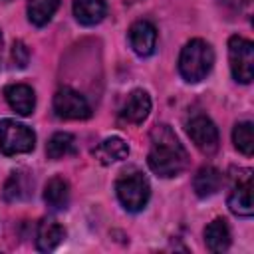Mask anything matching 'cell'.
<instances>
[{
    "label": "cell",
    "mask_w": 254,
    "mask_h": 254,
    "mask_svg": "<svg viewBox=\"0 0 254 254\" xmlns=\"http://www.w3.org/2000/svg\"><path fill=\"white\" fill-rule=\"evenodd\" d=\"M147 163L149 169L163 179L177 177L187 169L189 165L187 149L183 147V143L169 125L159 123L151 129V149L147 155Z\"/></svg>",
    "instance_id": "6da1fadb"
},
{
    "label": "cell",
    "mask_w": 254,
    "mask_h": 254,
    "mask_svg": "<svg viewBox=\"0 0 254 254\" xmlns=\"http://www.w3.org/2000/svg\"><path fill=\"white\" fill-rule=\"evenodd\" d=\"M30 179L26 173L22 171H14L10 175V179L6 181L4 185V198L10 200V202H16V200H22L30 194Z\"/></svg>",
    "instance_id": "ffe728a7"
},
{
    "label": "cell",
    "mask_w": 254,
    "mask_h": 254,
    "mask_svg": "<svg viewBox=\"0 0 254 254\" xmlns=\"http://www.w3.org/2000/svg\"><path fill=\"white\" fill-rule=\"evenodd\" d=\"M228 62L236 81L250 83L254 79V44L250 40L232 36L228 40Z\"/></svg>",
    "instance_id": "5b68a950"
},
{
    "label": "cell",
    "mask_w": 254,
    "mask_h": 254,
    "mask_svg": "<svg viewBox=\"0 0 254 254\" xmlns=\"http://www.w3.org/2000/svg\"><path fill=\"white\" fill-rule=\"evenodd\" d=\"M127 155H129V147L121 137H107L93 149V157L101 165H111V163L123 161V159H127Z\"/></svg>",
    "instance_id": "5bb4252c"
},
{
    "label": "cell",
    "mask_w": 254,
    "mask_h": 254,
    "mask_svg": "<svg viewBox=\"0 0 254 254\" xmlns=\"http://www.w3.org/2000/svg\"><path fill=\"white\" fill-rule=\"evenodd\" d=\"M187 133L190 137V141L194 143V147L204 153V155H214L218 151L220 145V137H218V129L216 125L202 113L192 115L187 121Z\"/></svg>",
    "instance_id": "8992f818"
},
{
    "label": "cell",
    "mask_w": 254,
    "mask_h": 254,
    "mask_svg": "<svg viewBox=\"0 0 254 254\" xmlns=\"http://www.w3.org/2000/svg\"><path fill=\"white\" fill-rule=\"evenodd\" d=\"M151 111V97L145 89H135L129 93V97L125 99L123 107H121V119L133 125H139L147 119Z\"/></svg>",
    "instance_id": "30bf717a"
},
{
    "label": "cell",
    "mask_w": 254,
    "mask_h": 254,
    "mask_svg": "<svg viewBox=\"0 0 254 254\" xmlns=\"http://www.w3.org/2000/svg\"><path fill=\"white\" fill-rule=\"evenodd\" d=\"M34 145H36V135L28 125L18 123L14 119L0 121V153L8 157L22 155V153H30Z\"/></svg>",
    "instance_id": "277c9868"
},
{
    "label": "cell",
    "mask_w": 254,
    "mask_h": 254,
    "mask_svg": "<svg viewBox=\"0 0 254 254\" xmlns=\"http://www.w3.org/2000/svg\"><path fill=\"white\" fill-rule=\"evenodd\" d=\"M54 113L60 119H87L91 115V107L79 91L62 87L54 95Z\"/></svg>",
    "instance_id": "52a82bcc"
},
{
    "label": "cell",
    "mask_w": 254,
    "mask_h": 254,
    "mask_svg": "<svg viewBox=\"0 0 254 254\" xmlns=\"http://www.w3.org/2000/svg\"><path fill=\"white\" fill-rule=\"evenodd\" d=\"M228 208L236 216H252V171L238 169L234 175V187L228 194Z\"/></svg>",
    "instance_id": "ba28073f"
},
{
    "label": "cell",
    "mask_w": 254,
    "mask_h": 254,
    "mask_svg": "<svg viewBox=\"0 0 254 254\" xmlns=\"http://www.w3.org/2000/svg\"><path fill=\"white\" fill-rule=\"evenodd\" d=\"M230 228L224 218H214L204 230V242L210 252H226L230 246Z\"/></svg>",
    "instance_id": "2e32d148"
},
{
    "label": "cell",
    "mask_w": 254,
    "mask_h": 254,
    "mask_svg": "<svg viewBox=\"0 0 254 254\" xmlns=\"http://www.w3.org/2000/svg\"><path fill=\"white\" fill-rule=\"evenodd\" d=\"M28 62H30V52H28L26 44L20 42V40L14 42V46H12V64H14L16 67L24 69V67L28 65Z\"/></svg>",
    "instance_id": "7402d4cb"
},
{
    "label": "cell",
    "mask_w": 254,
    "mask_h": 254,
    "mask_svg": "<svg viewBox=\"0 0 254 254\" xmlns=\"http://www.w3.org/2000/svg\"><path fill=\"white\" fill-rule=\"evenodd\" d=\"M44 200L54 210H64L69 204V185L62 177H52L44 189Z\"/></svg>",
    "instance_id": "e0dca14e"
},
{
    "label": "cell",
    "mask_w": 254,
    "mask_h": 254,
    "mask_svg": "<svg viewBox=\"0 0 254 254\" xmlns=\"http://www.w3.org/2000/svg\"><path fill=\"white\" fill-rule=\"evenodd\" d=\"M73 153H75V137L65 131L54 133L46 145V155H48V159H54V161L64 159Z\"/></svg>",
    "instance_id": "ac0fdd59"
},
{
    "label": "cell",
    "mask_w": 254,
    "mask_h": 254,
    "mask_svg": "<svg viewBox=\"0 0 254 254\" xmlns=\"http://www.w3.org/2000/svg\"><path fill=\"white\" fill-rule=\"evenodd\" d=\"M4 97L8 101V105L18 113V115H30L36 107V95L34 89L26 83H14L4 87Z\"/></svg>",
    "instance_id": "8fae6325"
},
{
    "label": "cell",
    "mask_w": 254,
    "mask_h": 254,
    "mask_svg": "<svg viewBox=\"0 0 254 254\" xmlns=\"http://www.w3.org/2000/svg\"><path fill=\"white\" fill-rule=\"evenodd\" d=\"M214 64V52L210 44H206L200 38H194L185 44L179 56V73L185 81L196 83L208 75Z\"/></svg>",
    "instance_id": "7a4b0ae2"
},
{
    "label": "cell",
    "mask_w": 254,
    "mask_h": 254,
    "mask_svg": "<svg viewBox=\"0 0 254 254\" xmlns=\"http://www.w3.org/2000/svg\"><path fill=\"white\" fill-rule=\"evenodd\" d=\"M232 143L242 155L250 157L254 153V125L250 121L236 123L232 131Z\"/></svg>",
    "instance_id": "44dd1931"
},
{
    "label": "cell",
    "mask_w": 254,
    "mask_h": 254,
    "mask_svg": "<svg viewBox=\"0 0 254 254\" xmlns=\"http://www.w3.org/2000/svg\"><path fill=\"white\" fill-rule=\"evenodd\" d=\"M65 230L60 222L52 220V218H44L38 224V232H36V248L40 252H50L54 248H58V244L64 240Z\"/></svg>",
    "instance_id": "7c38bea8"
},
{
    "label": "cell",
    "mask_w": 254,
    "mask_h": 254,
    "mask_svg": "<svg viewBox=\"0 0 254 254\" xmlns=\"http://www.w3.org/2000/svg\"><path fill=\"white\" fill-rule=\"evenodd\" d=\"M0 60H2V34H0Z\"/></svg>",
    "instance_id": "603a6c76"
},
{
    "label": "cell",
    "mask_w": 254,
    "mask_h": 254,
    "mask_svg": "<svg viewBox=\"0 0 254 254\" xmlns=\"http://www.w3.org/2000/svg\"><path fill=\"white\" fill-rule=\"evenodd\" d=\"M222 185V173L210 165L206 167H200L192 179V187H194V192L196 196L200 198H206V196H212L214 192H218Z\"/></svg>",
    "instance_id": "9a60e30c"
},
{
    "label": "cell",
    "mask_w": 254,
    "mask_h": 254,
    "mask_svg": "<svg viewBox=\"0 0 254 254\" xmlns=\"http://www.w3.org/2000/svg\"><path fill=\"white\" fill-rule=\"evenodd\" d=\"M129 44L137 56H151L157 46V30L147 20H137L129 28Z\"/></svg>",
    "instance_id": "9c48e42d"
},
{
    "label": "cell",
    "mask_w": 254,
    "mask_h": 254,
    "mask_svg": "<svg viewBox=\"0 0 254 254\" xmlns=\"http://www.w3.org/2000/svg\"><path fill=\"white\" fill-rule=\"evenodd\" d=\"M115 192L119 202L123 204L125 210L129 212H139L147 206L149 196H151V187L149 181L145 179L143 173L139 171H131V173H123L117 183H115Z\"/></svg>",
    "instance_id": "3957f363"
},
{
    "label": "cell",
    "mask_w": 254,
    "mask_h": 254,
    "mask_svg": "<svg viewBox=\"0 0 254 254\" xmlns=\"http://www.w3.org/2000/svg\"><path fill=\"white\" fill-rule=\"evenodd\" d=\"M60 6V0H28V20L34 24V26H46L52 16L56 14Z\"/></svg>",
    "instance_id": "d6986e66"
},
{
    "label": "cell",
    "mask_w": 254,
    "mask_h": 254,
    "mask_svg": "<svg viewBox=\"0 0 254 254\" xmlns=\"http://www.w3.org/2000/svg\"><path fill=\"white\" fill-rule=\"evenodd\" d=\"M107 14L105 0H73V16L83 26L99 24Z\"/></svg>",
    "instance_id": "4fadbf2b"
}]
</instances>
